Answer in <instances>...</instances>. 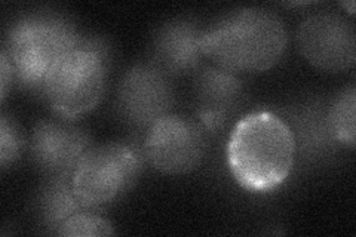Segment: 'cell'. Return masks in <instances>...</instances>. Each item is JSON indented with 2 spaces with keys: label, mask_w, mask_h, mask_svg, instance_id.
Returning a JSON list of instances; mask_svg holds the SVG:
<instances>
[{
  "label": "cell",
  "mask_w": 356,
  "mask_h": 237,
  "mask_svg": "<svg viewBox=\"0 0 356 237\" xmlns=\"http://www.w3.org/2000/svg\"><path fill=\"white\" fill-rule=\"evenodd\" d=\"M226 154L230 172L243 188L259 193L275 190L294 166L293 129L275 113H251L233 126Z\"/></svg>",
  "instance_id": "obj_1"
},
{
  "label": "cell",
  "mask_w": 356,
  "mask_h": 237,
  "mask_svg": "<svg viewBox=\"0 0 356 237\" xmlns=\"http://www.w3.org/2000/svg\"><path fill=\"white\" fill-rule=\"evenodd\" d=\"M288 35L284 21L264 8H242L202 33V54L230 73H260L282 58Z\"/></svg>",
  "instance_id": "obj_2"
},
{
  "label": "cell",
  "mask_w": 356,
  "mask_h": 237,
  "mask_svg": "<svg viewBox=\"0 0 356 237\" xmlns=\"http://www.w3.org/2000/svg\"><path fill=\"white\" fill-rule=\"evenodd\" d=\"M70 22L52 15H30L10 27L3 54L14 77L31 91H40L54 63L82 43Z\"/></svg>",
  "instance_id": "obj_3"
},
{
  "label": "cell",
  "mask_w": 356,
  "mask_h": 237,
  "mask_svg": "<svg viewBox=\"0 0 356 237\" xmlns=\"http://www.w3.org/2000/svg\"><path fill=\"white\" fill-rule=\"evenodd\" d=\"M107 61L104 44L83 39L79 47L54 63L44 76L42 95L61 117L85 115L104 94Z\"/></svg>",
  "instance_id": "obj_4"
},
{
  "label": "cell",
  "mask_w": 356,
  "mask_h": 237,
  "mask_svg": "<svg viewBox=\"0 0 356 237\" xmlns=\"http://www.w3.org/2000/svg\"><path fill=\"white\" fill-rule=\"evenodd\" d=\"M141 154L124 142L91 147L72 174L73 191L81 205L97 209L125 195L141 172Z\"/></svg>",
  "instance_id": "obj_5"
},
{
  "label": "cell",
  "mask_w": 356,
  "mask_h": 237,
  "mask_svg": "<svg viewBox=\"0 0 356 237\" xmlns=\"http://www.w3.org/2000/svg\"><path fill=\"white\" fill-rule=\"evenodd\" d=\"M208 131L197 117L166 115L146 132L143 156L156 171L166 175L192 172L208 150Z\"/></svg>",
  "instance_id": "obj_6"
},
{
  "label": "cell",
  "mask_w": 356,
  "mask_h": 237,
  "mask_svg": "<svg viewBox=\"0 0 356 237\" xmlns=\"http://www.w3.org/2000/svg\"><path fill=\"white\" fill-rule=\"evenodd\" d=\"M174 104L171 76L153 63L138 64L125 73L118 88L119 117L134 129H150L154 122L170 115Z\"/></svg>",
  "instance_id": "obj_7"
},
{
  "label": "cell",
  "mask_w": 356,
  "mask_h": 237,
  "mask_svg": "<svg viewBox=\"0 0 356 237\" xmlns=\"http://www.w3.org/2000/svg\"><path fill=\"white\" fill-rule=\"evenodd\" d=\"M297 44L305 58L324 72H346L356 61L355 27L337 13H316L303 19Z\"/></svg>",
  "instance_id": "obj_8"
},
{
  "label": "cell",
  "mask_w": 356,
  "mask_h": 237,
  "mask_svg": "<svg viewBox=\"0 0 356 237\" xmlns=\"http://www.w3.org/2000/svg\"><path fill=\"white\" fill-rule=\"evenodd\" d=\"M91 147L89 133L67 117L38 122L30 137L31 161L48 178L72 175Z\"/></svg>",
  "instance_id": "obj_9"
},
{
  "label": "cell",
  "mask_w": 356,
  "mask_h": 237,
  "mask_svg": "<svg viewBox=\"0 0 356 237\" xmlns=\"http://www.w3.org/2000/svg\"><path fill=\"white\" fill-rule=\"evenodd\" d=\"M195 95L197 119L208 132H217L239 111L245 91L238 74L207 65L197 69Z\"/></svg>",
  "instance_id": "obj_10"
},
{
  "label": "cell",
  "mask_w": 356,
  "mask_h": 237,
  "mask_svg": "<svg viewBox=\"0 0 356 237\" xmlns=\"http://www.w3.org/2000/svg\"><path fill=\"white\" fill-rule=\"evenodd\" d=\"M202 33L192 19L178 18L166 22L153 39L152 63L168 76L197 72L202 60Z\"/></svg>",
  "instance_id": "obj_11"
},
{
  "label": "cell",
  "mask_w": 356,
  "mask_h": 237,
  "mask_svg": "<svg viewBox=\"0 0 356 237\" xmlns=\"http://www.w3.org/2000/svg\"><path fill=\"white\" fill-rule=\"evenodd\" d=\"M293 122L296 150H300L305 161H324L343 147L334 137L328 122V107L322 103H309L296 113Z\"/></svg>",
  "instance_id": "obj_12"
},
{
  "label": "cell",
  "mask_w": 356,
  "mask_h": 237,
  "mask_svg": "<svg viewBox=\"0 0 356 237\" xmlns=\"http://www.w3.org/2000/svg\"><path fill=\"white\" fill-rule=\"evenodd\" d=\"M82 209L73 191L72 175L48 178L38 199L39 218L48 233L57 234L61 225Z\"/></svg>",
  "instance_id": "obj_13"
},
{
  "label": "cell",
  "mask_w": 356,
  "mask_h": 237,
  "mask_svg": "<svg viewBox=\"0 0 356 237\" xmlns=\"http://www.w3.org/2000/svg\"><path fill=\"white\" fill-rule=\"evenodd\" d=\"M355 108L356 91L353 85L341 91L328 107V122L334 137L343 147H349V149H353L356 141Z\"/></svg>",
  "instance_id": "obj_14"
},
{
  "label": "cell",
  "mask_w": 356,
  "mask_h": 237,
  "mask_svg": "<svg viewBox=\"0 0 356 237\" xmlns=\"http://www.w3.org/2000/svg\"><path fill=\"white\" fill-rule=\"evenodd\" d=\"M115 233L113 225L106 218L97 215V213L82 209L76 212L67 220L57 233V236L64 237H94V236H111Z\"/></svg>",
  "instance_id": "obj_15"
},
{
  "label": "cell",
  "mask_w": 356,
  "mask_h": 237,
  "mask_svg": "<svg viewBox=\"0 0 356 237\" xmlns=\"http://www.w3.org/2000/svg\"><path fill=\"white\" fill-rule=\"evenodd\" d=\"M24 145L26 142L14 120L2 115V119H0V163H2V167H8L10 163L18 161Z\"/></svg>",
  "instance_id": "obj_16"
},
{
  "label": "cell",
  "mask_w": 356,
  "mask_h": 237,
  "mask_svg": "<svg viewBox=\"0 0 356 237\" xmlns=\"http://www.w3.org/2000/svg\"><path fill=\"white\" fill-rule=\"evenodd\" d=\"M0 63H2V69H0V73H2V99H5L8 94V86L13 83L14 69L3 52L0 54Z\"/></svg>",
  "instance_id": "obj_17"
}]
</instances>
